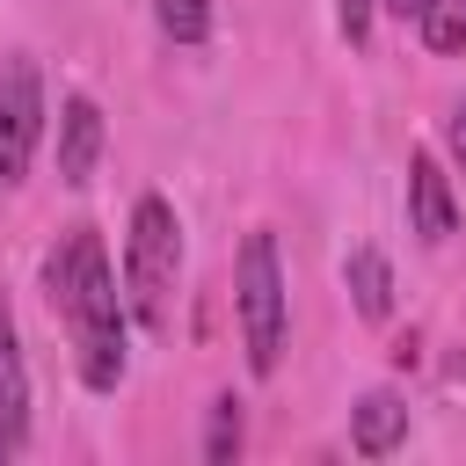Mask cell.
Wrapping results in <instances>:
<instances>
[{"label":"cell","mask_w":466,"mask_h":466,"mask_svg":"<svg viewBox=\"0 0 466 466\" xmlns=\"http://www.w3.org/2000/svg\"><path fill=\"white\" fill-rule=\"evenodd\" d=\"M102 109H95V95H66L58 102V182H73V189H87L95 182V167H102Z\"/></svg>","instance_id":"cell-7"},{"label":"cell","mask_w":466,"mask_h":466,"mask_svg":"<svg viewBox=\"0 0 466 466\" xmlns=\"http://www.w3.org/2000/svg\"><path fill=\"white\" fill-rule=\"evenodd\" d=\"M371 15H379V0H335V22H342V36H350V44H364V36H371Z\"/></svg>","instance_id":"cell-13"},{"label":"cell","mask_w":466,"mask_h":466,"mask_svg":"<svg viewBox=\"0 0 466 466\" xmlns=\"http://www.w3.org/2000/svg\"><path fill=\"white\" fill-rule=\"evenodd\" d=\"M400 437H408V400H400V393L379 386V393H364V400L350 408V451H357V459H386Z\"/></svg>","instance_id":"cell-8"},{"label":"cell","mask_w":466,"mask_h":466,"mask_svg":"<svg viewBox=\"0 0 466 466\" xmlns=\"http://www.w3.org/2000/svg\"><path fill=\"white\" fill-rule=\"evenodd\" d=\"M415 29H422V44H430L437 58H459V51H466V0H422Z\"/></svg>","instance_id":"cell-10"},{"label":"cell","mask_w":466,"mask_h":466,"mask_svg":"<svg viewBox=\"0 0 466 466\" xmlns=\"http://www.w3.org/2000/svg\"><path fill=\"white\" fill-rule=\"evenodd\" d=\"M22 444H29V364H22L15 306L0 299V466L22 459Z\"/></svg>","instance_id":"cell-6"},{"label":"cell","mask_w":466,"mask_h":466,"mask_svg":"<svg viewBox=\"0 0 466 466\" xmlns=\"http://www.w3.org/2000/svg\"><path fill=\"white\" fill-rule=\"evenodd\" d=\"M342 284H350V299H357L364 320H393V262H386L379 248H350Z\"/></svg>","instance_id":"cell-9"},{"label":"cell","mask_w":466,"mask_h":466,"mask_svg":"<svg viewBox=\"0 0 466 466\" xmlns=\"http://www.w3.org/2000/svg\"><path fill=\"white\" fill-rule=\"evenodd\" d=\"M153 22L167 44H204L211 36V0H153Z\"/></svg>","instance_id":"cell-11"},{"label":"cell","mask_w":466,"mask_h":466,"mask_svg":"<svg viewBox=\"0 0 466 466\" xmlns=\"http://www.w3.org/2000/svg\"><path fill=\"white\" fill-rule=\"evenodd\" d=\"M233 299H240V350H248V371L269 379V371L284 364V335H291V299H284L277 233H248V240H240Z\"/></svg>","instance_id":"cell-3"},{"label":"cell","mask_w":466,"mask_h":466,"mask_svg":"<svg viewBox=\"0 0 466 466\" xmlns=\"http://www.w3.org/2000/svg\"><path fill=\"white\" fill-rule=\"evenodd\" d=\"M379 7H393L400 22H408V15H422V0H379Z\"/></svg>","instance_id":"cell-15"},{"label":"cell","mask_w":466,"mask_h":466,"mask_svg":"<svg viewBox=\"0 0 466 466\" xmlns=\"http://www.w3.org/2000/svg\"><path fill=\"white\" fill-rule=\"evenodd\" d=\"M204 459H211V466H233V459H240V400H233V393H218V400H211Z\"/></svg>","instance_id":"cell-12"},{"label":"cell","mask_w":466,"mask_h":466,"mask_svg":"<svg viewBox=\"0 0 466 466\" xmlns=\"http://www.w3.org/2000/svg\"><path fill=\"white\" fill-rule=\"evenodd\" d=\"M36 138H44V80H36V58L15 51L0 66V189H15L29 175Z\"/></svg>","instance_id":"cell-4"},{"label":"cell","mask_w":466,"mask_h":466,"mask_svg":"<svg viewBox=\"0 0 466 466\" xmlns=\"http://www.w3.org/2000/svg\"><path fill=\"white\" fill-rule=\"evenodd\" d=\"M444 153L466 167V102H451V116H444Z\"/></svg>","instance_id":"cell-14"},{"label":"cell","mask_w":466,"mask_h":466,"mask_svg":"<svg viewBox=\"0 0 466 466\" xmlns=\"http://www.w3.org/2000/svg\"><path fill=\"white\" fill-rule=\"evenodd\" d=\"M44 299L73 342V364H80V386L87 393H116L124 371H131V335H124V291H116V269H109V248L95 226H66L44 255Z\"/></svg>","instance_id":"cell-1"},{"label":"cell","mask_w":466,"mask_h":466,"mask_svg":"<svg viewBox=\"0 0 466 466\" xmlns=\"http://www.w3.org/2000/svg\"><path fill=\"white\" fill-rule=\"evenodd\" d=\"M408 226H415L430 248H444V240L459 233V197H451V175H444V160H437L430 146L408 153Z\"/></svg>","instance_id":"cell-5"},{"label":"cell","mask_w":466,"mask_h":466,"mask_svg":"<svg viewBox=\"0 0 466 466\" xmlns=\"http://www.w3.org/2000/svg\"><path fill=\"white\" fill-rule=\"evenodd\" d=\"M175 277H182V218L167 197H138L131 226H124V306L138 328H167L175 320Z\"/></svg>","instance_id":"cell-2"}]
</instances>
